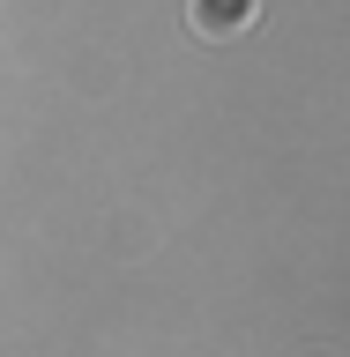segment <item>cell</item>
I'll list each match as a JSON object with an SVG mask.
<instances>
[{
    "mask_svg": "<svg viewBox=\"0 0 350 357\" xmlns=\"http://www.w3.org/2000/svg\"><path fill=\"white\" fill-rule=\"evenodd\" d=\"M306 357H335V350H306Z\"/></svg>",
    "mask_w": 350,
    "mask_h": 357,
    "instance_id": "2",
    "label": "cell"
},
{
    "mask_svg": "<svg viewBox=\"0 0 350 357\" xmlns=\"http://www.w3.org/2000/svg\"><path fill=\"white\" fill-rule=\"evenodd\" d=\"M254 15H261V0H187V22H194L209 45L246 38V30H254Z\"/></svg>",
    "mask_w": 350,
    "mask_h": 357,
    "instance_id": "1",
    "label": "cell"
}]
</instances>
